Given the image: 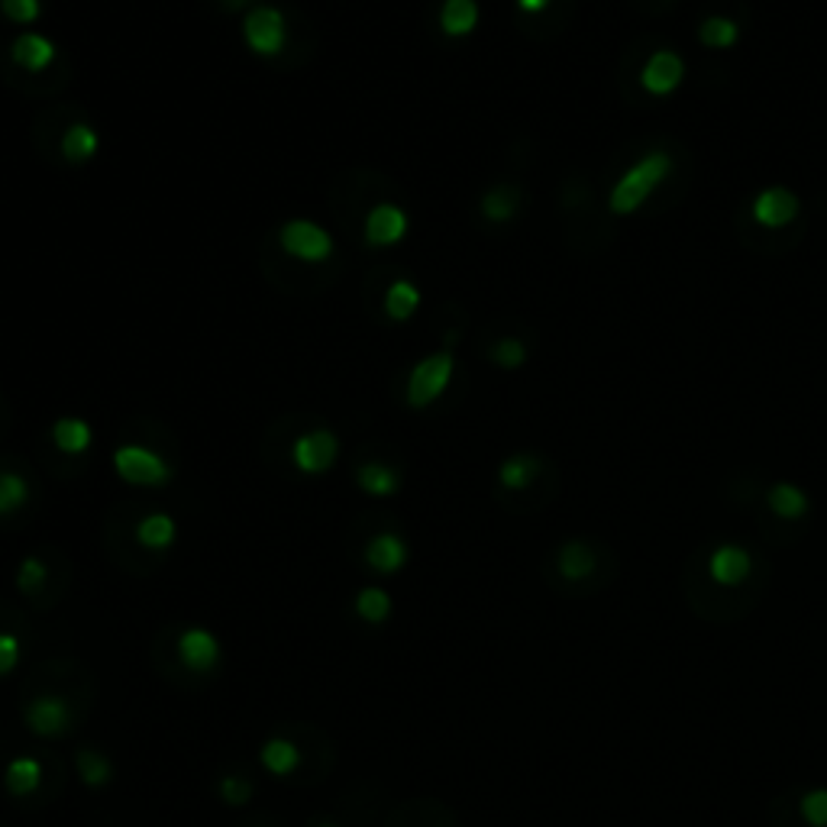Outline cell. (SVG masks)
Returning <instances> with one entry per match:
<instances>
[{"label":"cell","instance_id":"83f0119b","mask_svg":"<svg viewBox=\"0 0 827 827\" xmlns=\"http://www.w3.org/2000/svg\"><path fill=\"white\" fill-rule=\"evenodd\" d=\"M417 304H421V292L411 285V282H394L385 294V314H389L391 320H407L414 311H417Z\"/></svg>","mask_w":827,"mask_h":827},{"label":"cell","instance_id":"d6986e66","mask_svg":"<svg viewBox=\"0 0 827 827\" xmlns=\"http://www.w3.org/2000/svg\"><path fill=\"white\" fill-rule=\"evenodd\" d=\"M175 536H178V524L168 514H149V518L140 521V527H137V540L146 549H155V553L168 549L175 543Z\"/></svg>","mask_w":827,"mask_h":827},{"label":"cell","instance_id":"9a60e30c","mask_svg":"<svg viewBox=\"0 0 827 827\" xmlns=\"http://www.w3.org/2000/svg\"><path fill=\"white\" fill-rule=\"evenodd\" d=\"M40 782H43V763H40L36 757H17V760H10L7 770H3V785H7V792L17 795V798L33 795V792L40 788Z\"/></svg>","mask_w":827,"mask_h":827},{"label":"cell","instance_id":"2e32d148","mask_svg":"<svg viewBox=\"0 0 827 827\" xmlns=\"http://www.w3.org/2000/svg\"><path fill=\"white\" fill-rule=\"evenodd\" d=\"M556 566H559V576L569 579V583H583L595 573V553L591 546L583 543V540H569L559 546L556 553Z\"/></svg>","mask_w":827,"mask_h":827},{"label":"cell","instance_id":"ffe728a7","mask_svg":"<svg viewBox=\"0 0 827 827\" xmlns=\"http://www.w3.org/2000/svg\"><path fill=\"white\" fill-rule=\"evenodd\" d=\"M52 443H55L62 453L78 456V453H85V449L91 446V427H88L81 417H62V421H55V427H52Z\"/></svg>","mask_w":827,"mask_h":827},{"label":"cell","instance_id":"d590c367","mask_svg":"<svg viewBox=\"0 0 827 827\" xmlns=\"http://www.w3.org/2000/svg\"><path fill=\"white\" fill-rule=\"evenodd\" d=\"M20 663V640L13 633H0V679L10 676Z\"/></svg>","mask_w":827,"mask_h":827},{"label":"cell","instance_id":"3957f363","mask_svg":"<svg viewBox=\"0 0 827 827\" xmlns=\"http://www.w3.org/2000/svg\"><path fill=\"white\" fill-rule=\"evenodd\" d=\"M453 366H456V359H453L449 349L421 359V362L414 366L411 379H407V404H411V407H427V404H434L439 394L446 391L449 379H453Z\"/></svg>","mask_w":827,"mask_h":827},{"label":"cell","instance_id":"e0dca14e","mask_svg":"<svg viewBox=\"0 0 827 827\" xmlns=\"http://www.w3.org/2000/svg\"><path fill=\"white\" fill-rule=\"evenodd\" d=\"M52 58H55V46L52 40L40 36V33H23L17 43H13V62L26 72H43L50 68Z\"/></svg>","mask_w":827,"mask_h":827},{"label":"cell","instance_id":"5bb4252c","mask_svg":"<svg viewBox=\"0 0 827 827\" xmlns=\"http://www.w3.org/2000/svg\"><path fill=\"white\" fill-rule=\"evenodd\" d=\"M259 763H262V770H265V773L285 779V776H292L294 770L301 766V750L294 747L289 737H272V740H265V743H262V750H259Z\"/></svg>","mask_w":827,"mask_h":827},{"label":"cell","instance_id":"d6a6232c","mask_svg":"<svg viewBox=\"0 0 827 827\" xmlns=\"http://www.w3.org/2000/svg\"><path fill=\"white\" fill-rule=\"evenodd\" d=\"M217 788H220V798L227 805H233V808H240V805H246L252 798V782L243 776H224Z\"/></svg>","mask_w":827,"mask_h":827},{"label":"cell","instance_id":"f1b7e54d","mask_svg":"<svg viewBox=\"0 0 827 827\" xmlns=\"http://www.w3.org/2000/svg\"><path fill=\"white\" fill-rule=\"evenodd\" d=\"M30 482L20 472H0V518L20 511L30 501Z\"/></svg>","mask_w":827,"mask_h":827},{"label":"cell","instance_id":"6da1fadb","mask_svg":"<svg viewBox=\"0 0 827 827\" xmlns=\"http://www.w3.org/2000/svg\"><path fill=\"white\" fill-rule=\"evenodd\" d=\"M666 172H670L666 152H653V155L640 159L631 172L614 185V192H611V210H614V214H631V210H636V207L646 200V195L666 178Z\"/></svg>","mask_w":827,"mask_h":827},{"label":"cell","instance_id":"4fadbf2b","mask_svg":"<svg viewBox=\"0 0 827 827\" xmlns=\"http://www.w3.org/2000/svg\"><path fill=\"white\" fill-rule=\"evenodd\" d=\"M795 214H798V197L788 188H766L753 204V217L763 227H785L795 220Z\"/></svg>","mask_w":827,"mask_h":827},{"label":"cell","instance_id":"8992f818","mask_svg":"<svg viewBox=\"0 0 827 827\" xmlns=\"http://www.w3.org/2000/svg\"><path fill=\"white\" fill-rule=\"evenodd\" d=\"M337 456H340V439L330 431H311V434L294 439V466L307 476H320V472L334 469Z\"/></svg>","mask_w":827,"mask_h":827},{"label":"cell","instance_id":"7a4b0ae2","mask_svg":"<svg viewBox=\"0 0 827 827\" xmlns=\"http://www.w3.org/2000/svg\"><path fill=\"white\" fill-rule=\"evenodd\" d=\"M113 469L117 476L127 482V486H143V488H159L165 486L172 479V469L168 463L152 453L146 446H137V443H127L113 453Z\"/></svg>","mask_w":827,"mask_h":827},{"label":"cell","instance_id":"9c48e42d","mask_svg":"<svg viewBox=\"0 0 827 827\" xmlns=\"http://www.w3.org/2000/svg\"><path fill=\"white\" fill-rule=\"evenodd\" d=\"M407 233V214L394 204H379L366 217V243L369 246H394Z\"/></svg>","mask_w":827,"mask_h":827},{"label":"cell","instance_id":"30bf717a","mask_svg":"<svg viewBox=\"0 0 827 827\" xmlns=\"http://www.w3.org/2000/svg\"><path fill=\"white\" fill-rule=\"evenodd\" d=\"M753 569V559L743 546H733V543H725L718 546L711 556H708V576L725 588H733V585L747 583Z\"/></svg>","mask_w":827,"mask_h":827},{"label":"cell","instance_id":"4316f807","mask_svg":"<svg viewBox=\"0 0 827 827\" xmlns=\"http://www.w3.org/2000/svg\"><path fill=\"white\" fill-rule=\"evenodd\" d=\"M518 204H521L518 188L498 185V188H491V192L482 197V214H486L488 220H494V224H504V220H511V217H514Z\"/></svg>","mask_w":827,"mask_h":827},{"label":"cell","instance_id":"4dcf8cb0","mask_svg":"<svg viewBox=\"0 0 827 827\" xmlns=\"http://www.w3.org/2000/svg\"><path fill=\"white\" fill-rule=\"evenodd\" d=\"M737 26L725 20V17H711V20H705L701 23V43L705 46H711V50H728L737 43Z\"/></svg>","mask_w":827,"mask_h":827},{"label":"cell","instance_id":"e575fe53","mask_svg":"<svg viewBox=\"0 0 827 827\" xmlns=\"http://www.w3.org/2000/svg\"><path fill=\"white\" fill-rule=\"evenodd\" d=\"M491 359H494L498 366H504V369H518V366L527 359V349H524V342L521 340H501L494 342Z\"/></svg>","mask_w":827,"mask_h":827},{"label":"cell","instance_id":"52a82bcc","mask_svg":"<svg viewBox=\"0 0 827 827\" xmlns=\"http://www.w3.org/2000/svg\"><path fill=\"white\" fill-rule=\"evenodd\" d=\"M23 721H26V730L36 733V737H62L65 730L72 728V705L62 698V695H43V698H33L23 711Z\"/></svg>","mask_w":827,"mask_h":827},{"label":"cell","instance_id":"1f68e13d","mask_svg":"<svg viewBox=\"0 0 827 827\" xmlns=\"http://www.w3.org/2000/svg\"><path fill=\"white\" fill-rule=\"evenodd\" d=\"M798 812L802 818L812 827H827V788H808L798 802Z\"/></svg>","mask_w":827,"mask_h":827},{"label":"cell","instance_id":"ba28073f","mask_svg":"<svg viewBox=\"0 0 827 827\" xmlns=\"http://www.w3.org/2000/svg\"><path fill=\"white\" fill-rule=\"evenodd\" d=\"M175 650H178L182 666L192 670V673H210V670H217V663H220V643H217L214 633L204 631V628H188V631H182Z\"/></svg>","mask_w":827,"mask_h":827},{"label":"cell","instance_id":"277c9868","mask_svg":"<svg viewBox=\"0 0 827 827\" xmlns=\"http://www.w3.org/2000/svg\"><path fill=\"white\" fill-rule=\"evenodd\" d=\"M246 46L259 55H279L289 43V23L285 13L275 7H255L243 23Z\"/></svg>","mask_w":827,"mask_h":827},{"label":"cell","instance_id":"8d00e7d4","mask_svg":"<svg viewBox=\"0 0 827 827\" xmlns=\"http://www.w3.org/2000/svg\"><path fill=\"white\" fill-rule=\"evenodd\" d=\"M518 7H521V10H527V13H540V10H546V7H549V0H518Z\"/></svg>","mask_w":827,"mask_h":827},{"label":"cell","instance_id":"f546056e","mask_svg":"<svg viewBox=\"0 0 827 827\" xmlns=\"http://www.w3.org/2000/svg\"><path fill=\"white\" fill-rule=\"evenodd\" d=\"M46 583H50V566L40 556H26L17 569V588L26 595H36L46 588Z\"/></svg>","mask_w":827,"mask_h":827},{"label":"cell","instance_id":"603a6c76","mask_svg":"<svg viewBox=\"0 0 827 827\" xmlns=\"http://www.w3.org/2000/svg\"><path fill=\"white\" fill-rule=\"evenodd\" d=\"M536 472H540V463H536L534 456H527V453H518V456H511V459H504L501 463V469H498V482L504 488H511V491H521V488H527L536 479Z\"/></svg>","mask_w":827,"mask_h":827},{"label":"cell","instance_id":"5b68a950","mask_svg":"<svg viewBox=\"0 0 827 827\" xmlns=\"http://www.w3.org/2000/svg\"><path fill=\"white\" fill-rule=\"evenodd\" d=\"M279 243L289 255L304 262H324L334 255V237L314 220H289L279 233Z\"/></svg>","mask_w":827,"mask_h":827},{"label":"cell","instance_id":"7402d4cb","mask_svg":"<svg viewBox=\"0 0 827 827\" xmlns=\"http://www.w3.org/2000/svg\"><path fill=\"white\" fill-rule=\"evenodd\" d=\"M770 508L785 521H798V518L808 514V494L798 486L779 482V486L770 488Z\"/></svg>","mask_w":827,"mask_h":827},{"label":"cell","instance_id":"836d02e7","mask_svg":"<svg viewBox=\"0 0 827 827\" xmlns=\"http://www.w3.org/2000/svg\"><path fill=\"white\" fill-rule=\"evenodd\" d=\"M0 10L13 20V23H36L43 13L40 0H0Z\"/></svg>","mask_w":827,"mask_h":827},{"label":"cell","instance_id":"484cf974","mask_svg":"<svg viewBox=\"0 0 827 827\" xmlns=\"http://www.w3.org/2000/svg\"><path fill=\"white\" fill-rule=\"evenodd\" d=\"M98 133H95L91 127H85V123H75V127L62 137V155H65L68 162H88V159L98 152Z\"/></svg>","mask_w":827,"mask_h":827},{"label":"cell","instance_id":"ac0fdd59","mask_svg":"<svg viewBox=\"0 0 827 827\" xmlns=\"http://www.w3.org/2000/svg\"><path fill=\"white\" fill-rule=\"evenodd\" d=\"M479 23L476 0H443L439 7V30L446 36H469Z\"/></svg>","mask_w":827,"mask_h":827},{"label":"cell","instance_id":"8fae6325","mask_svg":"<svg viewBox=\"0 0 827 827\" xmlns=\"http://www.w3.org/2000/svg\"><path fill=\"white\" fill-rule=\"evenodd\" d=\"M366 566L379 576H394L404 569L407 563V543L398 534H376L369 543H366V553H362Z\"/></svg>","mask_w":827,"mask_h":827},{"label":"cell","instance_id":"cb8c5ba5","mask_svg":"<svg viewBox=\"0 0 827 827\" xmlns=\"http://www.w3.org/2000/svg\"><path fill=\"white\" fill-rule=\"evenodd\" d=\"M356 614H359L366 624H385L391 614V595L385 588H376V585L362 588V591L356 595Z\"/></svg>","mask_w":827,"mask_h":827},{"label":"cell","instance_id":"74e56055","mask_svg":"<svg viewBox=\"0 0 827 827\" xmlns=\"http://www.w3.org/2000/svg\"><path fill=\"white\" fill-rule=\"evenodd\" d=\"M320 827H337V825H320Z\"/></svg>","mask_w":827,"mask_h":827},{"label":"cell","instance_id":"44dd1931","mask_svg":"<svg viewBox=\"0 0 827 827\" xmlns=\"http://www.w3.org/2000/svg\"><path fill=\"white\" fill-rule=\"evenodd\" d=\"M356 482H359V488H362L366 494H372V498H389V494H394L398 486H401L398 472H394L391 466H385V463H366V466H359Z\"/></svg>","mask_w":827,"mask_h":827},{"label":"cell","instance_id":"7c38bea8","mask_svg":"<svg viewBox=\"0 0 827 827\" xmlns=\"http://www.w3.org/2000/svg\"><path fill=\"white\" fill-rule=\"evenodd\" d=\"M682 75H685V65H682V58L676 52H656V55L646 62L640 81H643V88H646L650 95L663 98V95H673V91L679 88Z\"/></svg>","mask_w":827,"mask_h":827},{"label":"cell","instance_id":"d4e9b609","mask_svg":"<svg viewBox=\"0 0 827 827\" xmlns=\"http://www.w3.org/2000/svg\"><path fill=\"white\" fill-rule=\"evenodd\" d=\"M75 766H78V776L81 782L88 785V788H104L110 779H113V766H110V760L98 753V750H78V757H75Z\"/></svg>","mask_w":827,"mask_h":827}]
</instances>
